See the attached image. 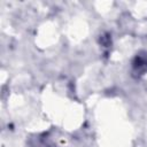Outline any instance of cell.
<instances>
[{
  "mask_svg": "<svg viewBox=\"0 0 147 147\" xmlns=\"http://www.w3.org/2000/svg\"><path fill=\"white\" fill-rule=\"evenodd\" d=\"M132 67H133L134 72L139 75H144V72L147 71V54H145L144 56L140 54L137 55L132 63Z\"/></svg>",
  "mask_w": 147,
  "mask_h": 147,
  "instance_id": "cell-1",
  "label": "cell"
},
{
  "mask_svg": "<svg viewBox=\"0 0 147 147\" xmlns=\"http://www.w3.org/2000/svg\"><path fill=\"white\" fill-rule=\"evenodd\" d=\"M33 147H53V145L46 140V138H37V142L36 145H33Z\"/></svg>",
  "mask_w": 147,
  "mask_h": 147,
  "instance_id": "cell-2",
  "label": "cell"
}]
</instances>
